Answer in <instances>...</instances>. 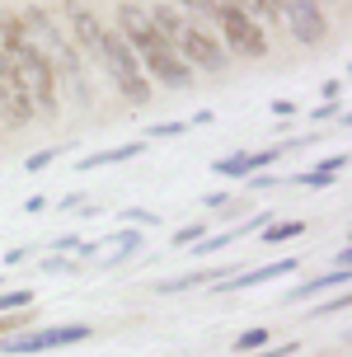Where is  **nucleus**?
I'll use <instances>...</instances> for the list:
<instances>
[{"instance_id":"15","label":"nucleus","mask_w":352,"mask_h":357,"mask_svg":"<svg viewBox=\"0 0 352 357\" xmlns=\"http://www.w3.org/2000/svg\"><path fill=\"white\" fill-rule=\"evenodd\" d=\"M240 15H249L254 24H268V19H282V5L277 0H230Z\"/></svg>"},{"instance_id":"18","label":"nucleus","mask_w":352,"mask_h":357,"mask_svg":"<svg viewBox=\"0 0 352 357\" xmlns=\"http://www.w3.org/2000/svg\"><path fill=\"white\" fill-rule=\"evenodd\" d=\"M216 174L221 178H245V174H254V165H249V155H226V160H216Z\"/></svg>"},{"instance_id":"26","label":"nucleus","mask_w":352,"mask_h":357,"mask_svg":"<svg viewBox=\"0 0 352 357\" xmlns=\"http://www.w3.org/2000/svg\"><path fill=\"white\" fill-rule=\"evenodd\" d=\"M296 343H282V348H263V353H245V357H291Z\"/></svg>"},{"instance_id":"24","label":"nucleus","mask_w":352,"mask_h":357,"mask_svg":"<svg viewBox=\"0 0 352 357\" xmlns=\"http://www.w3.org/2000/svg\"><path fill=\"white\" fill-rule=\"evenodd\" d=\"M123 221H127V226H151V221H160V216L155 212H141V207H127Z\"/></svg>"},{"instance_id":"29","label":"nucleus","mask_w":352,"mask_h":357,"mask_svg":"<svg viewBox=\"0 0 352 357\" xmlns=\"http://www.w3.org/2000/svg\"><path fill=\"white\" fill-rule=\"evenodd\" d=\"M273 113H277V118H291V113H296V104H291V99H277V104H273Z\"/></svg>"},{"instance_id":"17","label":"nucleus","mask_w":352,"mask_h":357,"mask_svg":"<svg viewBox=\"0 0 352 357\" xmlns=\"http://www.w3.org/2000/svg\"><path fill=\"white\" fill-rule=\"evenodd\" d=\"M235 348H240V353H263V348H273V334H268L263 324H259V329H245V334L235 339Z\"/></svg>"},{"instance_id":"6","label":"nucleus","mask_w":352,"mask_h":357,"mask_svg":"<svg viewBox=\"0 0 352 357\" xmlns=\"http://www.w3.org/2000/svg\"><path fill=\"white\" fill-rule=\"evenodd\" d=\"M216 24H221L226 43H230V47H235L240 56H263V52H268L263 29H259V24H254L249 15H240L230 0H221V5H216Z\"/></svg>"},{"instance_id":"11","label":"nucleus","mask_w":352,"mask_h":357,"mask_svg":"<svg viewBox=\"0 0 352 357\" xmlns=\"http://www.w3.org/2000/svg\"><path fill=\"white\" fill-rule=\"evenodd\" d=\"M66 19H70V33H75V43H80L85 52L99 56V38H104V24L89 15L80 0H66Z\"/></svg>"},{"instance_id":"21","label":"nucleus","mask_w":352,"mask_h":357,"mask_svg":"<svg viewBox=\"0 0 352 357\" xmlns=\"http://www.w3.org/2000/svg\"><path fill=\"white\" fill-rule=\"evenodd\" d=\"M207 235V221H193V226H183V231H174V245L178 250H188V245H197Z\"/></svg>"},{"instance_id":"7","label":"nucleus","mask_w":352,"mask_h":357,"mask_svg":"<svg viewBox=\"0 0 352 357\" xmlns=\"http://www.w3.org/2000/svg\"><path fill=\"white\" fill-rule=\"evenodd\" d=\"M169 47L178 52V61H183V66L193 61L197 71H216V75H221V71L230 66L226 52H221V43H216L211 33H202V29H193V24H183V33H178Z\"/></svg>"},{"instance_id":"4","label":"nucleus","mask_w":352,"mask_h":357,"mask_svg":"<svg viewBox=\"0 0 352 357\" xmlns=\"http://www.w3.org/2000/svg\"><path fill=\"white\" fill-rule=\"evenodd\" d=\"M99 61L108 66V75H113V85L123 89L127 104H146V99H151V80H146L137 52L123 43L118 29H104V38H99Z\"/></svg>"},{"instance_id":"5","label":"nucleus","mask_w":352,"mask_h":357,"mask_svg":"<svg viewBox=\"0 0 352 357\" xmlns=\"http://www.w3.org/2000/svg\"><path fill=\"white\" fill-rule=\"evenodd\" d=\"M94 329L89 324H52V329H33V334H10L0 339V353L10 357H29V353H52V348H70V343H85Z\"/></svg>"},{"instance_id":"10","label":"nucleus","mask_w":352,"mask_h":357,"mask_svg":"<svg viewBox=\"0 0 352 357\" xmlns=\"http://www.w3.org/2000/svg\"><path fill=\"white\" fill-rule=\"evenodd\" d=\"M300 259H277V264H263V268H245V273H230V278H221L216 282V291H240V287H263L273 282V278H282V273H296Z\"/></svg>"},{"instance_id":"8","label":"nucleus","mask_w":352,"mask_h":357,"mask_svg":"<svg viewBox=\"0 0 352 357\" xmlns=\"http://www.w3.org/2000/svg\"><path fill=\"white\" fill-rule=\"evenodd\" d=\"M277 5H282V15H286V24H291V33H296L300 43H310V47L324 43L329 24H324V15H319L315 0H277Z\"/></svg>"},{"instance_id":"3","label":"nucleus","mask_w":352,"mask_h":357,"mask_svg":"<svg viewBox=\"0 0 352 357\" xmlns=\"http://www.w3.org/2000/svg\"><path fill=\"white\" fill-rule=\"evenodd\" d=\"M19 24H24V33H29V43H33V52L47 61V71L61 75V80H80V52L70 47V38L56 29L52 19L43 15V10H24L19 15Z\"/></svg>"},{"instance_id":"30","label":"nucleus","mask_w":352,"mask_h":357,"mask_svg":"<svg viewBox=\"0 0 352 357\" xmlns=\"http://www.w3.org/2000/svg\"><path fill=\"white\" fill-rule=\"evenodd\" d=\"M338 94H343V85H338V80H329V85H324V99H329V104H338Z\"/></svg>"},{"instance_id":"22","label":"nucleus","mask_w":352,"mask_h":357,"mask_svg":"<svg viewBox=\"0 0 352 357\" xmlns=\"http://www.w3.org/2000/svg\"><path fill=\"white\" fill-rule=\"evenodd\" d=\"M291 183H305V188H329V183H334V174H329V169H315V174H296Z\"/></svg>"},{"instance_id":"14","label":"nucleus","mask_w":352,"mask_h":357,"mask_svg":"<svg viewBox=\"0 0 352 357\" xmlns=\"http://www.w3.org/2000/svg\"><path fill=\"white\" fill-rule=\"evenodd\" d=\"M141 151H146V142H127V146H113V151H94V155L80 160V169H104V165L132 160V155H141Z\"/></svg>"},{"instance_id":"28","label":"nucleus","mask_w":352,"mask_h":357,"mask_svg":"<svg viewBox=\"0 0 352 357\" xmlns=\"http://www.w3.org/2000/svg\"><path fill=\"white\" fill-rule=\"evenodd\" d=\"M334 310H348V296H334V301H329V305H319L315 315H334Z\"/></svg>"},{"instance_id":"20","label":"nucleus","mask_w":352,"mask_h":357,"mask_svg":"<svg viewBox=\"0 0 352 357\" xmlns=\"http://www.w3.org/2000/svg\"><path fill=\"white\" fill-rule=\"evenodd\" d=\"M24 305H33V291H29V287H19V291H5V296H0V315H10V310H24Z\"/></svg>"},{"instance_id":"13","label":"nucleus","mask_w":352,"mask_h":357,"mask_svg":"<svg viewBox=\"0 0 352 357\" xmlns=\"http://www.w3.org/2000/svg\"><path fill=\"white\" fill-rule=\"evenodd\" d=\"M216 282H221V273L202 268V273H183V278H169V282H160L155 291H160V296H174V291H197V287H216Z\"/></svg>"},{"instance_id":"12","label":"nucleus","mask_w":352,"mask_h":357,"mask_svg":"<svg viewBox=\"0 0 352 357\" xmlns=\"http://www.w3.org/2000/svg\"><path fill=\"white\" fill-rule=\"evenodd\" d=\"M343 282H348V268H334V273H319V278H310V282H296V291H286V296H282V305L305 301V296H315V291H329V287H343Z\"/></svg>"},{"instance_id":"1","label":"nucleus","mask_w":352,"mask_h":357,"mask_svg":"<svg viewBox=\"0 0 352 357\" xmlns=\"http://www.w3.org/2000/svg\"><path fill=\"white\" fill-rule=\"evenodd\" d=\"M118 33H123V43L137 52L141 71H151L160 80V85L169 89H188V80H193V71L178 61V52L160 38V29L151 24V15L141 10V5H123V15H118ZM146 75V80H151Z\"/></svg>"},{"instance_id":"27","label":"nucleus","mask_w":352,"mask_h":357,"mask_svg":"<svg viewBox=\"0 0 352 357\" xmlns=\"http://www.w3.org/2000/svg\"><path fill=\"white\" fill-rule=\"evenodd\" d=\"M183 132V123H160V127H151V137H178Z\"/></svg>"},{"instance_id":"9","label":"nucleus","mask_w":352,"mask_h":357,"mask_svg":"<svg viewBox=\"0 0 352 357\" xmlns=\"http://www.w3.org/2000/svg\"><path fill=\"white\" fill-rule=\"evenodd\" d=\"M0 113H5V123L10 127H24L33 118V108H29V94L19 89V75L10 66V56L0 52Z\"/></svg>"},{"instance_id":"23","label":"nucleus","mask_w":352,"mask_h":357,"mask_svg":"<svg viewBox=\"0 0 352 357\" xmlns=\"http://www.w3.org/2000/svg\"><path fill=\"white\" fill-rule=\"evenodd\" d=\"M56 155H61V146H47V151H38V155H29V174H33V169H47V165H52Z\"/></svg>"},{"instance_id":"25","label":"nucleus","mask_w":352,"mask_h":357,"mask_svg":"<svg viewBox=\"0 0 352 357\" xmlns=\"http://www.w3.org/2000/svg\"><path fill=\"white\" fill-rule=\"evenodd\" d=\"M183 5H188L193 15H207V19H216V5H221V0H183Z\"/></svg>"},{"instance_id":"2","label":"nucleus","mask_w":352,"mask_h":357,"mask_svg":"<svg viewBox=\"0 0 352 357\" xmlns=\"http://www.w3.org/2000/svg\"><path fill=\"white\" fill-rule=\"evenodd\" d=\"M0 52L10 56V66L19 75V89L29 94V108H38L43 118L56 113V75L47 71V61L33 52V43L24 33L19 15H0Z\"/></svg>"},{"instance_id":"19","label":"nucleus","mask_w":352,"mask_h":357,"mask_svg":"<svg viewBox=\"0 0 352 357\" xmlns=\"http://www.w3.org/2000/svg\"><path fill=\"white\" fill-rule=\"evenodd\" d=\"M305 231V221H282V226H263V240L268 245H282V240H296Z\"/></svg>"},{"instance_id":"16","label":"nucleus","mask_w":352,"mask_h":357,"mask_svg":"<svg viewBox=\"0 0 352 357\" xmlns=\"http://www.w3.org/2000/svg\"><path fill=\"white\" fill-rule=\"evenodd\" d=\"M104 250H108V264H123L127 254L141 250V235L137 231H123V235H113V240H104Z\"/></svg>"}]
</instances>
